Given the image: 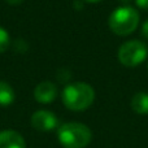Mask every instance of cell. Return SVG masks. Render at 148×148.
I'll use <instances>...</instances> for the list:
<instances>
[{
  "label": "cell",
  "mask_w": 148,
  "mask_h": 148,
  "mask_svg": "<svg viewBox=\"0 0 148 148\" xmlns=\"http://www.w3.org/2000/svg\"><path fill=\"white\" fill-rule=\"evenodd\" d=\"M61 100L69 110L82 112L92 105L95 100V90L84 82L69 83L62 90Z\"/></svg>",
  "instance_id": "obj_1"
},
{
  "label": "cell",
  "mask_w": 148,
  "mask_h": 148,
  "mask_svg": "<svg viewBox=\"0 0 148 148\" xmlns=\"http://www.w3.org/2000/svg\"><path fill=\"white\" fill-rule=\"evenodd\" d=\"M57 139L64 148H84L91 143L92 131L81 122H66L57 129Z\"/></svg>",
  "instance_id": "obj_2"
},
{
  "label": "cell",
  "mask_w": 148,
  "mask_h": 148,
  "mask_svg": "<svg viewBox=\"0 0 148 148\" xmlns=\"http://www.w3.org/2000/svg\"><path fill=\"white\" fill-rule=\"evenodd\" d=\"M108 23L110 30L116 35H130L136 30L139 25V13L135 8L130 5H122L110 13Z\"/></svg>",
  "instance_id": "obj_3"
},
{
  "label": "cell",
  "mask_w": 148,
  "mask_h": 148,
  "mask_svg": "<svg viewBox=\"0 0 148 148\" xmlns=\"http://www.w3.org/2000/svg\"><path fill=\"white\" fill-rule=\"evenodd\" d=\"M148 47L142 40H133L125 42L118 49V60L122 65L129 68H134L140 65L147 59Z\"/></svg>",
  "instance_id": "obj_4"
},
{
  "label": "cell",
  "mask_w": 148,
  "mask_h": 148,
  "mask_svg": "<svg viewBox=\"0 0 148 148\" xmlns=\"http://www.w3.org/2000/svg\"><path fill=\"white\" fill-rule=\"evenodd\" d=\"M31 126L38 131H43V133H49L56 129H59V118L53 112H49L46 109L36 110L33 116H31Z\"/></svg>",
  "instance_id": "obj_5"
},
{
  "label": "cell",
  "mask_w": 148,
  "mask_h": 148,
  "mask_svg": "<svg viewBox=\"0 0 148 148\" xmlns=\"http://www.w3.org/2000/svg\"><path fill=\"white\" fill-rule=\"evenodd\" d=\"M34 97L40 104H49L57 97V87L53 82L43 81L34 90Z\"/></svg>",
  "instance_id": "obj_6"
},
{
  "label": "cell",
  "mask_w": 148,
  "mask_h": 148,
  "mask_svg": "<svg viewBox=\"0 0 148 148\" xmlns=\"http://www.w3.org/2000/svg\"><path fill=\"white\" fill-rule=\"evenodd\" d=\"M0 148H26L23 136L14 130L0 131Z\"/></svg>",
  "instance_id": "obj_7"
},
{
  "label": "cell",
  "mask_w": 148,
  "mask_h": 148,
  "mask_svg": "<svg viewBox=\"0 0 148 148\" xmlns=\"http://www.w3.org/2000/svg\"><path fill=\"white\" fill-rule=\"evenodd\" d=\"M131 108L138 114H147L148 113V94L147 92H138L131 99Z\"/></svg>",
  "instance_id": "obj_8"
},
{
  "label": "cell",
  "mask_w": 148,
  "mask_h": 148,
  "mask_svg": "<svg viewBox=\"0 0 148 148\" xmlns=\"http://www.w3.org/2000/svg\"><path fill=\"white\" fill-rule=\"evenodd\" d=\"M14 101V90L8 82L0 81V105L8 107Z\"/></svg>",
  "instance_id": "obj_9"
},
{
  "label": "cell",
  "mask_w": 148,
  "mask_h": 148,
  "mask_svg": "<svg viewBox=\"0 0 148 148\" xmlns=\"http://www.w3.org/2000/svg\"><path fill=\"white\" fill-rule=\"evenodd\" d=\"M10 46V36L4 27L0 26V53L5 52Z\"/></svg>",
  "instance_id": "obj_10"
},
{
  "label": "cell",
  "mask_w": 148,
  "mask_h": 148,
  "mask_svg": "<svg viewBox=\"0 0 148 148\" xmlns=\"http://www.w3.org/2000/svg\"><path fill=\"white\" fill-rule=\"evenodd\" d=\"M135 3L140 9L148 10V0H135Z\"/></svg>",
  "instance_id": "obj_11"
},
{
  "label": "cell",
  "mask_w": 148,
  "mask_h": 148,
  "mask_svg": "<svg viewBox=\"0 0 148 148\" xmlns=\"http://www.w3.org/2000/svg\"><path fill=\"white\" fill-rule=\"evenodd\" d=\"M142 35L146 39H148V20H146L143 22V26H142Z\"/></svg>",
  "instance_id": "obj_12"
},
{
  "label": "cell",
  "mask_w": 148,
  "mask_h": 148,
  "mask_svg": "<svg viewBox=\"0 0 148 148\" xmlns=\"http://www.w3.org/2000/svg\"><path fill=\"white\" fill-rule=\"evenodd\" d=\"M5 1H7L8 4H10V5H18V4H21L23 0H5Z\"/></svg>",
  "instance_id": "obj_13"
},
{
  "label": "cell",
  "mask_w": 148,
  "mask_h": 148,
  "mask_svg": "<svg viewBox=\"0 0 148 148\" xmlns=\"http://www.w3.org/2000/svg\"><path fill=\"white\" fill-rule=\"evenodd\" d=\"M84 1H87V3H99V1H101V0H84Z\"/></svg>",
  "instance_id": "obj_14"
},
{
  "label": "cell",
  "mask_w": 148,
  "mask_h": 148,
  "mask_svg": "<svg viewBox=\"0 0 148 148\" xmlns=\"http://www.w3.org/2000/svg\"><path fill=\"white\" fill-rule=\"evenodd\" d=\"M121 1H122V3H125V5H126V3H129V1H130V0H121Z\"/></svg>",
  "instance_id": "obj_15"
}]
</instances>
